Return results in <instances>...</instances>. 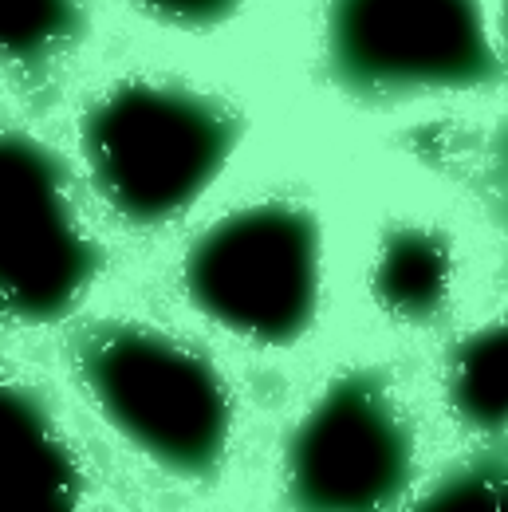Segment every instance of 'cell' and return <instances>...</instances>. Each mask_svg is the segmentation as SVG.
<instances>
[{"mask_svg": "<svg viewBox=\"0 0 508 512\" xmlns=\"http://www.w3.org/2000/svg\"><path fill=\"white\" fill-rule=\"evenodd\" d=\"M505 28H508V16H505Z\"/></svg>", "mask_w": 508, "mask_h": 512, "instance_id": "8fae6325", "label": "cell"}, {"mask_svg": "<svg viewBox=\"0 0 508 512\" xmlns=\"http://www.w3.org/2000/svg\"><path fill=\"white\" fill-rule=\"evenodd\" d=\"M99 272L67 166L36 138L0 130V316L60 323Z\"/></svg>", "mask_w": 508, "mask_h": 512, "instance_id": "277c9868", "label": "cell"}, {"mask_svg": "<svg viewBox=\"0 0 508 512\" xmlns=\"http://www.w3.org/2000/svg\"><path fill=\"white\" fill-rule=\"evenodd\" d=\"M327 60L363 95L481 87L497 75L477 0H331Z\"/></svg>", "mask_w": 508, "mask_h": 512, "instance_id": "5b68a950", "label": "cell"}, {"mask_svg": "<svg viewBox=\"0 0 508 512\" xmlns=\"http://www.w3.org/2000/svg\"><path fill=\"white\" fill-rule=\"evenodd\" d=\"M379 402L371 386L339 383L288 422L276 457L284 512H371L394 493L402 430Z\"/></svg>", "mask_w": 508, "mask_h": 512, "instance_id": "8992f818", "label": "cell"}, {"mask_svg": "<svg viewBox=\"0 0 508 512\" xmlns=\"http://www.w3.org/2000/svg\"><path fill=\"white\" fill-rule=\"evenodd\" d=\"M379 300L398 316H430L438 312L445 288H449V253L438 237L422 229H406L390 237L382 249L379 272H375Z\"/></svg>", "mask_w": 508, "mask_h": 512, "instance_id": "52a82bcc", "label": "cell"}, {"mask_svg": "<svg viewBox=\"0 0 508 512\" xmlns=\"http://www.w3.org/2000/svg\"><path fill=\"white\" fill-rule=\"evenodd\" d=\"M237 115L186 87L119 83L83 119L95 193L119 221L158 229L186 217L237 150Z\"/></svg>", "mask_w": 508, "mask_h": 512, "instance_id": "7a4b0ae2", "label": "cell"}, {"mask_svg": "<svg viewBox=\"0 0 508 512\" xmlns=\"http://www.w3.org/2000/svg\"><path fill=\"white\" fill-rule=\"evenodd\" d=\"M75 32L79 0H0V60H44Z\"/></svg>", "mask_w": 508, "mask_h": 512, "instance_id": "ba28073f", "label": "cell"}, {"mask_svg": "<svg viewBox=\"0 0 508 512\" xmlns=\"http://www.w3.org/2000/svg\"><path fill=\"white\" fill-rule=\"evenodd\" d=\"M457 375L469 402H508V327L477 335L461 351Z\"/></svg>", "mask_w": 508, "mask_h": 512, "instance_id": "9c48e42d", "label": "cell"}, {"mask_svg": "<svg viewBox=\"0 0 508 512\" xmlns=\"http://www.w3.org/2000/svg\"><path fill=\"white\" fill-rule=\"evenodd\" d=\"M71 414L142 485L201 501L241 469L253 402L193 339L154 323H91L67 355Z\"/></svg>", "mask_w": 508, "mask_h": 512, "instance_id": "6da1fadb", "label": "cell"}, {"mask_svg": "<svg viewBox=\"0 0 508 512\" xmlns=\"http://www.w3.org/2000/svg\"><path fill=\"white\" fill-rule=\"evenodd\" d=\"M186 300L205 323L253 351H284L312 327L323 284L316 217L260 201L217 217L186 253Z\"/></svg>", "mask_w": 508, "mask_h": 512, "instance_id": "3957f363", "label": "cell"}, {"mask_svg": "<svg viewBox=\"0 0 508 512\" xmlns=\"http://www.w3.org/2000/svg\"><path fill=\"white\" fill-rule=\"evenodd\" d=\"M134 4H142L158 20L186 24V28H205V24L225 20L241 0H134Z\"/></svg>", "mask_w": 508, "mask_h": 512, "instance_id": "30bf717a", "label": "cell"}]
</instances>
